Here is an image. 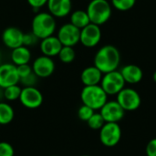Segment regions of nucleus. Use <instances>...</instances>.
<instances>
[{"instance_id":"f257e3e1","label":"nucleus","mask_w":156,"mask_h":156,"mask_svg":"<svg viewBox=\"0 0 156 156\" xmlns=\"http://www.w3.org/2000/svg\"><path fill=\"white\" fill-rule=\"evenodd\" d=\"M93 63L103 74L117 70L121 63L120 51L112 45H105L95 54Z\"/></svg>"},{"instance_id":"f03ea898","label":"nucleus","mask_w":156,"mask_h":156,"mask_svg":"<svg viewBox=\"0 0 156 156\" xmlns=\"http://www.w3.org/2000/svg\"><path fill=\"white\" fill-rule=\"evenodd\" d=\"M57 27L55 17L48 12L37 13L32 19L31 31L38 39H43L54 34Z\"/></svg>"},{"instance_id":"7ed1b4c3","label":"nucleus","mask_w":156,"mask_h":156,"mask_svg":"<svg viewBox=\"0 0 156 156\" xmlns=\"http://www.w3.org/2000/svg\"><path fill=\"white\" fill-rule=\"evenodd\" d=\"M86 12L92 24L101 26L109 21L112 16V5L107 0L90 1Z\"/></svg>"},{"instance_id":"20e7f679","label":"nucleus","mask_w":156,"mask_h":156,"mask_svg":"<svg viewBox=\"0 0 156 156\" xmlns=\"http://www.w3.org/2000/svg\"><path fill=\"white\" fill-rule=\"evenodd\" d=\"M80 100L82 104L96 111L101 110V108L107 102L108 95L101 85L84 86L80 92Z\"/></svg>"},{"instance_id":"39448f33","label":"nucleus","mask_w":156,"mask_h":156,"mask_svg":"<svg viewBox=\"0 0 156 156\" xmlns=\"http://www.w3.org/2000/svg\"><path fill=\"white\" fill-rule=\"evenodd\" d=\"M101 87L107 95H117L125 86V81L120 71L114 70L103 74Z\"/></svg>"},{"instance_id":"423d86ee","label":"nucleus","mask_w":156,"mask_h":156,"mask_svg":"<svg viewBox=\"0 0 156 156\" xmlns=\"http://www.w3.org/2000/svg\"><path fill=\"white\" fill-rule=\"evenodd\" d=\"M100 141L106 147L117 145L122 139V129L117 122H105L100 130Z\"/></svg>"},{"instance_id":"0eeeda50","label":"nucleus","mask_w":156,"mask_h":156,"mask_svg":"<svg viewBox=\"0 0 156 156\" xmlns=\"http://www.w3.org/2000/svg\"><path fill=\"white\" fill-rule=\"evenodd\" d=\"M116 101L125 112L135 111L141 106L142 103L140 94L132 88H123L117 94Z\"/></svg>"},{"instance_id":"6e6552de","label":"nucleus","mask_w":156,"mask_h":156,"mask_svg":"<svg viewBox=\"0 0 156 156\" xmlns=\"http://www.w3.org/2000/svg\"><path fill=\"white\" fill-rule=\"evenodd\" d=\"M43 101L44 98L41 91L36 87L22 88L19 101L25 108L29 110L37 109L42 105Z\"/></svg>"},{"instance_id":"1a4fd4ad","label":"nucleus","mask_w":156,"mask_h":156,"mask_svg":"<svg viewBox=\"0 0 156 156\" xmlns=\"http://www.w3.org/2000/svg\"><path fill=\"white\" fill-rule=\"evenodd\" d=\"M57 37L62 46L74 47L80 43V29L73 26L71 23H66L59 27Z\"/></svg>"},{"instance_id":"9d476101","label":"nucleus","mask_w":156,"mask_h":156,"mask_svg":"<svg viewBox=\"0 0 156 156\" xmlns=\"http://www.w3.org/2000/svg\"><path fill=\"white\" fill-rule=\"evenodd\" d=\"M101 39V30L100 26L90 23L80 29V42L86 48L96 47Z\"/></svg>"},{"instance_id":"9b49d317","label":"nucleus","mask_w":156,"mask_h":156,"mask_svg":"<svg viewBox=\"0 0 156 156\" xmlns=\"http://www.w3.org/2000/svg\"><path fill=\"white\" fill-rule=\"evenodd\" d=\"M100 113L103 117L105 122H117L122 120L125 111L118 103L117 101H110L101 108Z\"/></svg>"},{"instance_id":"f8f14e48","label":"nucleus","mask_w":156,"mask_h":156,"mask_svg":"<svg viewBox=\"0 0 156 156\" xmlns=\"http://www.w3.org/2000/svg\"><path fill=\"white\" fill-rule=\"evenodd\" d=\"M32 70L38 78H48L55 71V62L50 57L39 56L32 64Z\"/></svg>"},{"instance_id":"ddd939ff","label":"nucleus","mask_w":156,"mask_h":156,"mask_svg":"<svg viewBox=\"0 0 156 156\" xmlns=\"http://www.w3.org/2000/svg\"><path fill=\"white\" fill-rule=\"evenodd\" d=\"M19 76L16 66L13 63H4L0 65V87L5 89L9 86L19 83Z\"/></svg>"},{"instance_id":"4468645a","label":"nucleus","mask_w":156,"mask_h":156,"mask_svg":"<svg viewBox=\"0 0 156 156\" xmlns=\"http://www.w3.org/2000/svg\"><path fill=\"white\" fill-rule=\"evenodd\" d=\"M23 37L24 33L21 29L16 27H8L2 33V41L6 48L14 49L23 46Z\"/></svg>"},{"instance_id":"2eb2a0df","label":"nucleus","mask_w":156,"mask_h":156,"mask_svg":"<svg viewBox=\"0 0 156 156\" xmlns=\"http://www.w3.org/2000/svg\"><path fill=\"white\" fill-rule=\"evenodd\" d=\"M48 13L54 17L62 18L71 13L72 2L71 0H48L47 3Z\"/></svg>"},{"instance_id":"dca6fc26","label":"nucleus","mask_w":156,"mask_h":156,"mask_svg":"<svg viewBox=\"0 0 156 156\" xmlns=\"http://www.w3.org/2000/svg\"><path fill=\"white\" fill-rule=\"evenodd\" d=\"M62 48V44L58 38V37L50 36L46 38H43L40 40L39 48L42 53V55L47 57H56L58 55L60 49Z\"/></svg>"},{"instance_id":"f3484780","label":"nucleus","mask_w":156,"mask_h":156,"mask_svg":"<svg viewBox=\"0 0 156 156\" xmlns=\"http://www.w3.org/2000/svg\"><path fill=\"white\" fill-rule=\"evenodd\" d=\"M125 83L129 84H137L144 78L143 69L134 64H129L122 68L120 70Z\"/></svg>"},{"instance_id":"a211bd4d","label":"nucleus","mask_w":156,"mask_h":156,"mask_svg":"<svg viewBox=\"0 0 156 156\" xmlns=\"http://www.w3.org/2000/svg\"><path fill=\"white\" fill-rule=\"evenodd\" d=\"M103 73L94 65L85 68L80 74V80L84 86L100 85Z\"/></svg>"},{"instance_id":"6ab92c4d","label":"nucleus","mask_w":156,"mask_h":156,"mask_svg":"<svg viewBox=\"0 0 156 156\" xmlns=\"http://www.w3.org/2000/svg\"><path fill=\"white\" fill-rule=\"evenodd\" d=\"M10 58L12 63L16 66L29 64L31 60V52L29 50V48L26 46H20L12 49Z\"/></svg>"},{"instance_id":"aec40b11","label":"nucleus","mask_w":156,"mask_h":156,"mask_svg":"<svg viewBox=\"0 0 156 156\" xmlns=\"http://www.w3.org/2000/svg\"><path fill=\"white\" fill-rule=\"evenodd\" d=\"M69 23H71L76 27L81 29L90 23L89 16L84 10H75L70 13Z\"/></svg>"},{"instance_id":"412c9836","label":"nucleus","mask_w":156,"mask_h":156,"mask_svg":"<svg viewBox=\"0 0 156 156\" xmlns=\"http://www.w3.org/2000/svg\"><path fill=\"white\" fill-rule=\"evenodd\" d=\"M15 117L13 107L4 101H0V125L9 124Z\"/></svg>"},{"instance_id":"4be33fe9","label":"nucleus","mask_w":156,"mask_h":156,"mask_svg":"<svg viewBox=\"0 0 156 156\" xmlns=\"http://www.w3.org/2000/svg\"><path fill=\"white\" fill-rule=\"evenodd\" d=\"M58 57L59 60L65 64L73 62L76 58V52H75L74 47L62 46Z\"/></svg>"},{"instance_id":"5701e85b","label":"nucleus","mask_w":156,"mask_h":156,"mask_svg":"<svg viewBox=\"0 0 156 156\" xmlns=\"http://www.w3.org/2000/svg\"><path fill=\"white\" fill-rule=\"evenodd\" d=\"M21 90H22V88L17 84L9 86V87L4 89V99H5L6 101H14L19 100Z\"/></svg>"},{"instance_id":"b1692460","label":"nucleus","mask_w":156,"mask_h":156,"mask_svg":"<svg viewBox=\"0 0 156 156\" xmlns=\"http://www.w3.org/2000/svg\"><path fill=\"white\" fill-rule=\"evenodd\" d=\"M87 123H88V126L91 130L100 131L101 129V127L105 124V121L101 113L94 112L92 114V116L87 121Z\"/></svg>"},{"instance_id":"393cba45","label":"nucleus","mask_w":156,"mask_h":156,"mask_svg":"<svg viewBox=\"0 0 156 156\" xmlns=\"http://www.w3.org/2000/svg\"><path fill=\"white\" fill-rule=\"evenodd\" d=\"M136 4V0H112V5L122 12L132 9Z\"/></svg>"},{"instance_id":"a878e982","label":"nucleus","mask_w":156,"mask_h":156,"mask_svg":"<svg viewBox=\"0 0 156 156\" xmlns=\"http://www.w3.org/2000/svg\"><path fill=\"white\" fill-rule=\"evenodd\" d=\"M94 112H95V111H94L93 109L90 108V107L87 106V105L82 104V105L79 108V110H78V117H79L80 120H81V121L87 122V121L92 116V114L94 113Z\"/></svg>"},{"instance_id":"bb28decb","label":"nucleus","mask_w":156,"mask_h":156,"mask_svg":"<svg viewBox=\"0 0 156 156\" xmlns=\"http://www.w3.org/2000/svg\"><path fill=\"white\" fill-rule=\"evenodd\" d=\"M38 77L34 73H30L29 75L22 78L19 80V82L22 84L23 87H36V84L37 83Z\"/></svg>"},{"instance_id":"cd10ccee","label":"nucleus","mask_w":156,"mask_h":156,"mask_svg":"<svg viewBox=\"0 0 156 156\" xmlns=\"http://www.w3.org/2000/svg\"><path fill=\"white\" fill-rule=\"evenodd\" d=\"M39 39L37 38V37L31 31L29 33H24V37H23V46H26L27 48L35 46L37 41Z\"/></svg>"},{"instance_id":"c85d7f7f","label":"nucleus","mask_w":156,"mask_h":156,"mask_svg":"<svg viewBox=\"0 0 156 156\" xmlns=\"http://www.w3.org/2000/svg\"><path fill=\"white\" fill-rule=\"evenodd\" d=\"M15 150L7 142H0V156H14Z\"/></svg>"},{"instance_id":"c756f323","label":"nucleus","mask_w":156,"mask_h":156,"mask_svg":"<svg viewBox=\"0 0 156 156\" xmlns=\"http://www.w3.org/2000/svg\"><path fill=\"white\" fill-rule=\"evenodd\" d=\"M16 69H17L19 79H22V78H24V77H26V76H27L33 72L32 67L29 64H24V65L16 66Z\"/></svg>"},{"instance_id":"7c9ffc66","label":"nucleus","mask_w":156,"mask_h":156,"mask_svg":"<svg viewBox=\"0 0 156 156\" xmlns=\"http://www.w3.org/2000/svg\"><path fill=\"white\" fill-rule=\"evenodd\" d=\"M145 150L147 156H156V138L149 141Z\"/></svg>"},{"instance_id":"2f4dec72","label":"nucleus","mask_w":156,"mask_h":156,"mask_svg":"<svg viewBox=\"0 0 156 156\" xmlns=\"http://www.w3.org/2000/svg\"><path fill=\"white\" fill-rule=\"evenodd\" d=\"M28 5L34 9H39L44 5H47L48 0H27Z\"/></svg>"},{"instance_id":"473e14b6","label":"nucleus","mask_w":156,"mask_h":156,"mask_svg":"<svg viewBox=\"0 0 156 156\" xmlns=\"http://www.w3.org/2000/svg\"><path fill=\"white\" fill-rule=\"evenodd\" d=\"M4 99V89L0 87V101Z\"/></svg>"},{"instance_id":"72a5a7b5","label":"nucleus","mask_w":156,"mask_h":156,"mask_svg":"<svg viewBox=\"0 0 156 156\" xmlns=\"http://www.w3.org/2000/svg\"><path fill=\"white\" fill-rule=\"evenodd\" d=\"M153 80H154V81L156 82V70L154 72V75H153Z\"/></svg>"},{"instance_id":"f704fd0d","label":"nucleus","mask_w":156,"mask_h":156,"mask_svg":"<svg viewBox=\"0 0 156 156\" xmlns=\"http://www.w3.org/2000/svg\"><path fill=\"white\" fill-rule=\"evenodd\" d=\"M1 61H2V56H1V52H0V65L2 64V63H1Z\"/></svg>"},{"instance_id":"c9c22d12","label":"nucleus","mask_w":156,"mask_h":156,"mask_svg":"<svg viewBox=\"0 0 156 156\" xmlns=\"http://www.w3.org/2000/svg\"><path fill=\"white\" fill-rule=\"evenodd\" d=\"M87 1H89V2H90V1H92V0H87Z\"/></svg>"},{"instance_id":"e433bc0d","label":"nucleus","mask_w":156,"mask_h":156,"mask_svg":"<svg viewBox=\"0 0 156 156\" xmlns=\"http://www.w3.org/2000/svg\"><path fill=\"white\" fill-rule=\"evenodd\" d=\"M81 156H90V155H81Z\"/></svg>"},{"instance_id":"4c0bfd02","label":"nucleus","mask_w":156,"mask_h":156,"mask_svg":"<svg viewBox=\"0 0 156 156\" xmlns=\"http://www.w3.org/2000/svg\"><path fill=\"white\" fill-rule=\"evenodd\" d=\"M50 156H58V155H50Z\"/></svg>"}]
</instances>
